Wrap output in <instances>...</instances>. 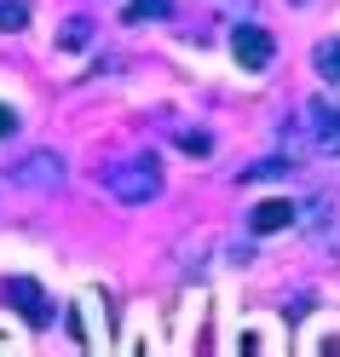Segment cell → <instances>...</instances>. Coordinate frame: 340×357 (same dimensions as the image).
Instances as JSON below:
<instances>
[{"label": "cell", "mask_w": 340, "mask_h": 357, "mask_svg": "<svg viewBox=\"0 0 340 357\" xmlns=\"http://www.w3.org/2000/svg\"><path fill=\"white\" fill-rule=\"evenodd\" d=\"M104 190L116 196V202L139 208V202H150V196H162V162H156L150 150L127 155V162H116V167L104 173Z\"/></svg>", "instance_id": "cell-1"}, {"label": "cell", "mask_w": 340, "mask_h": 357, "mask_svg": "<svg viewBox=\"0 0 340 357\" xmlns=\"http://www.w3.org/2000/svg\"><path fill=\"white\" fill-rule=\"evenodd\" d=\"M12 185H24V190H58L64 185V155L58 150H29L24 162L12 167Z\"/></svg>", "instance_id": "cell-2"}, {"label": "cell", "mask_w": 340, "mask_h": 357, "mask_svg": "<svg viewBox=\"0 0 340 357\" xmlns=\"http://www.w3.org/2000/svg\"><path fill=\"white\" fill-rule=\"evenodd\" d=\"M0 294H6L12 311H24L35 328H47V323H52V300L40 294V282H35V277H6V282H0Z\"/></svg>", "instance_id": "cell-3"}, {"label": "cell", "mask_w": 340, "mask_h": 357, "mask_svg": "<svg viewBox=\"0 0 340 357\" xmlns=\"http://www.w3.org/2000/svg\"><path fill=\"white\" fill-rule=\"evenodd\" d=\"M306 121H311V144L323 150V155H340V104L329 93H317L306 104Z\"/></svg>", "instance_id": "cell-4"}, {"label": "cell", "mask_w": 340, "mask_h": 357, "mask_svg": "<svg viewBox=\"0 0 340 357\" xmlns=\"http://www.w3.org/2000/svg\"><path fill=\"white\" fill-rule=\"evenodd\" d=\"M231 52H237L242 70H265L271 52H277V40H271V29H260V24H242V29L231 35Z\"/></svg>", "instance_id": "cell-5"}, {"label": "cell", "mask_w": 340, "mask_h": 357, "mask_svg": "<svg viewBox=\"0 0 340 357\" xmlns=\"http://www.w3.org/2000/svg\"><path fill=\"white\" fill-rule=\"evenodd\" d=\"M294 219H300V213H294V202H288V196H277V202H260V208H254V219H248V225H254L260 236H271V231H283V225H294Z\"/></svg>", "instance_id": "cell-6"}, {"label": "cell", "mask_w": 340, "mask_h": 357, "mask_svg": "<svg viewBox=\"0 0 340 357\" xmlns=\"http://www.w3.org/2000/svg\"><path fill=\"white\" fill-rule=\"evenodd\" d=\"M311 63H317V75H323V81L340 86V35H334V40H317V47H311Z\"/></svg>", "instance_id": "cell-7"}, {"label": "cell", "mask_w": 340, "mask_h": 357, "mask_svg": "<svg viewBox=\"0 0 340 357\" xmlns=\"http://www.w3.org/2000/svg\"><path fill=\"white\" fill-rule=\"evenodd\" d=\"M87 40H93V24H87V17H70V24L58 29V47H64V52H81Z\"/></svg>", "instance_id": "cell-8"}, {"label": "cell", "mask_w": 340, "mask_h": 357, "mask_svg": "<svg viewBox=\"0 0 340 357\" xmlns=\"http://www.w3.org/2000/svg\"><path fill=\"white\" fill-rule=\"evenodd\" d=\"M173 6H168V0H133V6H127V24H145V17H168Z\"/></svg>", "instance_id": "cell-9"}, {"label": "cell", "mask_w": 340, "mask_h": 357, "mask_svg": "<svg viewBox=\"0 0 340 357\" xmlns=\"http://www.w3.org/2000/svg\"><path fill=\"white\" fill-rule=\"evenodd\" d=\"M29 24V6L24 0H0V29H24Z\"/></svg>", "instance_id": "cell-10"}, {"label": "cell", "mask_w": 340, "mask_h": 357, "mask_svg": "<svg viewBox=\"0 0 340 357\" xmlns=\"http://www.w3.org/2000/svg\"><path fill=\"white\" fill-rule=\"evenodd\" d=\"M179 144H185L191 155H208V150H214V144H208V132H179Z\"/></svg>", "instance_id": "cell-11"}, {"label": "cell", "mask_w": 340, "mask_h": 357, "mask_svg": "<svg viewBox=\"0 0 340 357\" xmlns=\"http://www.w3.org/2000/svg\"><path fill=\"white\" fill-rule=\"evenodd\" d=\"M6 132H17V116H12L6 104H0V139H6Z\"/></svg>", "instance_id": "cell-12"}, {"label": "cell", "mask_w": 340, "mask_h": 357, "mask_svg": "<svg viewBox=\"0 0 340 357\" xmlns=\"http://www.w3.org/2000/svg\"><path fill=\"white\" fill-rule=\"evenodd\" d=\"M294 6H311V0H294Z\"/></svg>", "instance_id": "cell-13"}]
</instances>
